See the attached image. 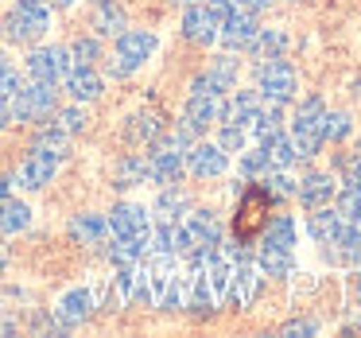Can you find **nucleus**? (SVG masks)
Wrapping results in <instances>:
<instances>
[{"mask_svg":"<svg viewBox=\"0 0 361 338\" xmlns=\"http://www.w3.org/2000/svg\"><path fill=\"white\" fill-rule=\"evenodd\" d=\"M55 109H59V90L51 82H24L8 102L12 121H20V125H43V121L55 117Z\"/></svg>","mask_w":361,"mask_h":338,"instance_id":"obj_1","label":"nucleus"},{"mask_svg":"<svg viewBox=\"0 0 361 338\" xmlns=\"http://www.w3.org/2000/svg\"><path fill=\"white\" fill-rule=\"evenodd\" d=\"M51 32V8L47 0H16L12 12L4 16V35L12 43H35Z\"/></svg>","mask_w":361,"mask_h":338,"instance_id":"obj_2","label":"nucleus"},{"mask_svg":"<svg viewBox=\"0 0 361 338\" xmlns=\"http://www.w3.org/2000/svg\"><path fill=\"white\" fill-rule=\"evenodd\" d=\"M322 121H326V105H322V97H307V102H299V109L291 113V140H295V148H299L303 159L319 156V148L326 144V136H322Z\"/></svg>","mask_w":361,"mask_h":338,"instance_id":"obj_3","label":"nucleus"},{"mask_svg":"<svg viewBox=\"0 0 361 338\" xmlns=\"http://www.w3.org/2000/svg\"><path fill=\"white\" fill-rule=\"evenodd\" d=\"M257 94L264 97V102H272V105L295 102V94H299L295 66H291L283 55L280 59H264V63L257 66Z\"/></svg>","mask_w":361,"mask_h":338,"instance_id":"obj_4","label":"nucleus"},{"mask_svg":"<svg viewBox=\"0 0 361 338\" xmlns=\"http://www.w3.org/2000/svg\"><path fill=\"white\" fill-rule=\"evenodd\" d=\"M66 159V152H55V148H43V144H32V152H27V159L16 167V179L24 191H43L51 179H55L59 164Z\"/></svg>","mask_w":361,"mask_h":338,"instance_id":"obj_5","label":"nucleus"},{"mask_svg":"<svg viewBox=\"0 0 361 338\" xmlns=\"http://www.w3.org/2000/svg\"><path fill=\"white\" fill-rule=\"evenodd\" d=\"M257 291H260V268H257V260L237 257V265L229 268V284H226L229 307H237V311H249L252 299H257Z\"/></svg>","mask_w":361,"mask_h":338,"instance_id":"obj_6","label":"nucleus"},{"mask_svg":"<svg viewBox=\"0 0 361 338\" xmlns=\"http://www.w3.org/2000/svg\"><path fill=\"white\" fill-rule=\"evenodd\" d=\"M71 51L66 47H35L32 55H27V78L32 82H51V86H59V82L71 74Z\"/></svg>","mask_w":361,"mask_h":338,"instance_id":"obj_7","label":"nucleus"},{"mask_svg":"<svg viewBox=\"0 0 361 338\" xmlns=\"http://www.w3.org/2000/svg\"><path fill=\"white\" fill-rule=\"evenodd\" d=\"M183 167H187L195 179H214V175H221L229 167V152H221L218 144H210V140H195L183 152Z\"/></svg>","mask_w":361,"mask_h":338,"instance_id":"obj_8","label":"nucleus"},{"mask_svg":"<svg viewBox=\"0 0 361 338\" xmlns=\"http://www.w3.org/2000/svg\"><path fill=\"white\" fill-rule=\"evenodd\" d=\"M260 32L257 12L249 8H233L226 20L218 24V43H226V51H245L252 43V35Z\"/></svg>","mask_w":361,"mask_h":338,"instance_id":"obj_9","label":"nucleus"},{"mask_svg":"<svg viewBox=\"0 0 361 338\" xmlns=\"http://www.w3.org/2000/svg\"><path fill=\"white\" fill-rule=\"evenodd\" d=\"M105 222H109L113 237H148L152 234V214L140 203H117Z\"/></svg>","mask_w":361,"mask_h":338,"instance_id":"obj_10","label":"nucleus"},{"mask_svg":"<svg viewBox=\"0 0 361 338\" xmlns=\"http://www.w3.org/2000/svg\"><path fill=\"white\" fill-rule=\"evenodd\" d=\"M159 40L152 32H140V28H133V32H121L117 35V63H125L128 71H136V66H144L152 55H156Z\"/></svg>","mask_w":361,"mask_h":338,"instance_id":"obj_11","label":"nucleus"},{"mask_svg":"<svg viewBox=\"0 0 361 338\" xmlns=\"http://www.w3.org/2000/svg\"><path fill=\"white\" fill-rule=\"evenodd\" d=\"M183 226H187V234H190V249H218L221 245V222L214 210H195V206H190V210L183 214Z\"/></svg>","mask_w":361,"mask_h":338,"instance_id":"obj_12","label":"nucleus"},{"mask_svg":"<svg viewBox=\"0 0 361 338\" xmlns=\"http://www.w3.org/2000/svg\"><path fill=\"white\" fill-rule=\"evenodd\" d=\"M94 311H97V299H94V291H90V288H71V291H63V299L55 303V319L63 322L66 330L82 327Z\"/></svg>","mask_w":361,"mask_h":338,"instance_id":"obj_13","label":"nucleus"},{"mask_svg":"<svg viewBox=\"0 0 361 338\" xmlns=\"http://www.w3.org/2000/svg\"><path fill=\"white\" fill-rule=\"evenodd\" d=\"M183 35H187L190 43H198V47L218 43V16L206 8V0H198V4H190V8L183 12Z\"/></svg>","mask_w":361,"mask_h":338,"instance_id":"obj_14","label":"nucleus"},{"mask_svg":"<svg viewBox=\"0 0 361 338\" xmlns=\"http://www.w3.org/2000/svg\"><path fill=\"white\" fill-rule=\"evenodd\" d=\"M334 195H338V179H334V175H326V171L303 175V179H299V187H295V198L307 206V210L330 206V203H334Z\"/></svg>","mask_w":361,"mask_h":338,"instance_id":"obj_15","label":"nucleus"},{"mask_svg":"<svg viewBox=\"0 0 361 338\" xmlns=\"http://www.w3.org/2000/svg\"><path fill=\"white\" fill-rule=\"evenodd\" d=\"M66 94H71V102L86 105V102H97V97L105 94V78L94 71V66H71V74L63 78Z\"/></svg>","mask_w":361,"mask_h":338,"instance_id":"obj_16","label":"nucleus"},{"mask_svg":"<svg viewBox=\"0 0 361 338\" xmlns=\"http://www.w3.org/2000/svg\"><path fill=\"white\" fill-rule=\"evenodd\" d=\"M221 121V97H187V109H183V128H190V133H206L210 125H218Z\"/></svg>","mask_w":361,"mask_h":338,"instance_id":"obj_17","label":"nucleus"},{"mask_svg":"<svg viewBox=\"0 0 361 338\" xmlns=\"http://www.w3.org/2000/svg\"><path fill=\"white\" fill-rule=\"evenodd\" d=\"M342 226H345V218L334 206H319V210H311V218H307V234L319 245H334L338 234H342Z\"/></svg>","mask_w":361,"mask_h":338,"instance_id":"obj_18","label":"nucleus"},{"mask_svg":"<svg viewBox=\"0 0 361 338\" xmlns=\"http://www.w3.org/2000/svg\"><path fill=\"white\" fill-rule=\"evenodd\" d=\"M66 229H71V237L78 245H102L105 237H109V222H105L102 214H74Z\"/></svg>","mask_w":361,"mask_h":338,"instance_id":"obj_19","label":"nucleus"},{"mask_svg":"<svg viewBox=\"0 0 361 338\" xmlns=\"http://www.w3.org/2000/svg\"><path fill=\"white\" fill-rule=\"evenodd\" d=\"M245 51H249L252 59H260V63H264V59H280L283 51H288V32H280V28H260Z\"/></svg>","mask_w":361,"mask_h":338,"instance_id":"obj_20","label":"nucleus"},{"mask_svg":"<svg viewBox=\"0 0 361 338\" xmlns=\"http://www.w3.org/2000/svg\"><path fill=\"white\" fill-rule=\"evenodd\" d=\"M295 237H299L295 218H291V214H280V218H272L264 226L260 245H264V249H295Z\"/></svg>","mask_w":361,"mask_h":338,"instance_id":"obj_21","label":"nucleus"},{"mask_svg":"<svg viewBox=\"0 0 361 338\" xmlns=\"http://www.w3.org/2000/svg\"><path fill=\"white\" fill-rule=\"evenodd\" d=\"M190 210V195L183 187H164L156 198V222H183V214Z\"/></svg>","mask_w":361,"mask_h":338,"instance_id":"obj_22","label":"nucleus"},{"mask_svg":"<svg viewBox=\"0 0 361 338\" xmlns=\"http://www.w3.org/2000/svg\"><path fill=\"white\" fill-rule=\"evenodd\" d=\"M257 268L264 276H272V280H283V276H291V268H295V253L291 249H264V245H260Z\"/></svg>","mask_w":361,"mask_h":338,"instance_id":"obj_23","label":"nucleus"},{"mask_svg":"<svg viewBox=\"0 0 361 338\" xmlns=\"http://www.w3.org/2000/svg\"><path fill=\"white\" fill-rule=\"evenodd\" d=\"M144 253H148V237H113V245L105 249V257L117 265H140Z\"/></svg>","mask_w":361,"mask_h":338,"instance_id":"obj_24","label":"nucleus"},{"mask_svg":"<svg viewBox=\"0 0 361 338\" xmlns=\"http://www.w3.org/2000/svg\"><path fill=\"white\" fill-rule=\"evenodd\" d=\"M159 133H164V121H159L152 109L133 113V117H128V125H125V136H128L133 144H152Z\"/></svg>","mask_w":361,"mask_h":338,"instance_id":"obj_25","label":"nucleus"},{"mask_svg":"<svg viewBox=\"0 0 361 338\" xmlns=\"http://www.w3.org/2000/svg\"><path fill=\"white\" fill-rule=\"evenodd\" d=\"M27 226H32V206L8 195L0 198V234H20Z\"/></svg>","mask_w":361,"mask_h":338,"instance_id":"obj_26","label":"nucleus"},{"mask_svg":"<svg viewBox=\"0 0 361 338\" xmlns=\"http://www.w3.org/2000/svg\"><path fill=\"white\" fill-rule=\"evenodd\" d=\"M264 152H268V167H291L295 159H303L291 133H276L272 140H264Z\"/></svg>","mask_w":361,"mask_h":338,"instance_id":"obj_27","label":"nucleus"},{"mask_svg":"<svg viewBox=\"0 0 361 338\" xmlns=\"http://www.w3.org/2000/svg\"><path fill=\"white\" fill-rule=\"evenodd\" d=\"M144 179H148V156H125L117 164V171H113V183H117L121 191H125V187H140Z\"/></svg>","mask_w":361,"mask_h":338,"instance_id":"obj_28","label":"nucleus"},{"mask_svg":"<svg viewBox=\"0 0 361 338\" xmlns=\"http://www.w3.org/2000/svg\"><path fill=\"white\" fill-rule=\"evenodd\" d=\"M330 206H334L345 222H361V187H345V183H338V195H334Z\"/></svg>","mask_w":361,"mask_h":338,"instance_id":"obj_29","label":"nucleus"},{"mask_svg":"<svg viewBox=\"0 0 361 338\" xmlns=\"http://www.w3.org/2000/svg\"><path fill=\"white\" fill-rule=\"evenodd\" d=\"M97 32L102 35H121L125 32V8L121 4H97Z\"/></svg>","mask_w":361,"mask_h":338,"instance_id":"obj_30","label":"nucleus"},{"mask_svg":"<svg viewBox=\"0 0 361 338\" xmlns=\"http://www.w3.org/2000/svg\"><path fill=\"white\" fill-rule=\"evenodd\" d=\"M264 171H272V167H268L264 144H260V148H245V156H241V175L245 179H260Z\"/></svg>","mask_w":361,"mask_h":338,"instance_id":"obj_31","label":"nucleus"},{"mask_svg":"<svg viewBox=\"0 0 361 338\" xmlns=\"http://www.w3.org/2000/svg\"><path fill=\"white\" fill-rule=\"evenodd\" d=\"M86 109H82V105L78 102H74V105H66V109H55V125L59 128H63V133H82V128H86Z\"/></svg>","mask_w":361,"mask_h":338,"instance_id":"obj_32","label":"nucleus"},{"mask_svg":"<svg viewBox=\"0 0 361 338\" xmlns=\"http://www.w3.org/2000/svg\"><path fill=\"white\" fill-rule=\"evenodd\" d=\"M97 59H102V43H97V40H90V35H86V40H74L71 43V63L74 66H94Z\"/></svg>","mask_w":361,"mask_h":338,"instance_id":"obj_33","label":"nucleus"},{"mask_svg":"<svg viewBox=\"0 0 361 338\" xmlns=\"http://www.w3.org/2000/svg\"><path fill=\"white\" fill-rule=\"evenodd\" d=\"M245 144H249V133H245L237 121H226V125H221V136H218V148L221 152H245Z\"/></svg>","mask_w":361,"mask_h":338,"instance_id":"obj_34","label":"nucleus"},{"mask_svg":"<svg viewBox=\"0 0 361 338\" xmlns=\"http://www.w3.org/2000/svg\"><path fill=\"white\" fill-rule=\"evenodd\" d=\"M350 133H353L350 113H326V121H322V136L326 140H345Z\"/></svg>","mask_w":361,"mask_h":338,"instance_id":"obj_35","label":"nucleus"},{"mask_svg":"<svg viewBox=\"0 0 361 338\" xmlns=\"http://www.w3.org/2000/svg\"><path fill=\"white\" fill-rule=\"evenodd\" d=\"M190 94H195V97H226L229 86H226V82H218L210 71H206V74H198V78L190 82Z\"/></svg>","mask_w":361,"mask_h":338,"instance_id":"obj_36","label":"nucleus"},{"mask_svg":"<svg viewBox=\"0 0 361 338\" xmlns=\"http://www.w3.org/2000/svg\"><path fill=\"white\" fill-rule=\"evenodd\" d=\"M338 183H345V187H361V152H350V156L338 159Z\"/></svg>","mask_w":361,"mask_h":338,"instance_id":"obj_37","label":"nucleus"},{"mask_svg":"<svg viewBox=\"0 0 361 338\" xmlns=\"http://www.w3.org/2000/svg\"><path fill=\"white\" fill-rule=\"evenodd\" d=\"M237 71H241V63H237L233 55H218V59H214V66H210V74H214L218 82H226L229 90L237 86Z\"/></svg>","mask_w":361,"mask_h":338,"instance_id":"obj_38","label":"nucleus"},{"mask_svg":"<svg viewBox=\"0 0 361 338\" xmlns=\"http://www.w3.org/2000/svg\"><path fill=\"white\" fill-rule=\"evenodd\" d=\"M24 86V78H20V71H12V66H4L0 71V102H12V94Z\"/></svg>","mask_w":361,"mask_h":338,"instance_id":"obj_39","label":"nucleus"},{"mask_svg":"<svg viewBox=\"0 0 361 338\" xmlns=\"http://www.w3.org/2000/svg\"><path fill=\"white\" fill-rule=\"evenodd\" d=\"M280 334H288V338H295V334H319V322H311V319H291V322H283Z\"/></svg>","mask_w":361,"mask_h":338,"instance_id":"obj_40","label":"nucleus"},{"mask_svg":"<svg viewBox=\"0 0 361 338\" xmlns=\"http://www.w3.org/2000/svg\"><path fill=\"white\" fill-rule=\"evenodd\" d=\"M237 8H249V12H260V8H268V0H233Z\"/></svg>","mask_w":361,"mask_h":338,"instance_id":"obj_41","label":"nucleus"},{"mask_svg":"<svg viewBox=\"0 0 361 338\" xmlns=\"http://www.w3.org/2000/svg\"><path fill=\"white\" fill-rule=\"evenodd\" d=\"M12 113H8V102H0V128H8Z\"/></svg>","mask_w":361,"mask_h":338,"instance_id":"obj_42","label":"nucleus"},{"mask_svg":"<svg viewBox=\"0 0 361 338\" xmlns=\"http://www.w3.org/2000/svg\"><path fill=\"white\" fill-rule=\"evenodd\" d=\"M55 8H71V4H78V0H51Z\"/></svg>","mask_w":361,"mask_h":338,"instance_id":"obj_43","label":"nucleus"},{"mask_svg":"<svg viewBox=\"0 0 361 338\" xmlns=\"http://www.w3.org/2000/svg\"><path fill=\"white\" fill-rule=\"evenodd\" d=\"M8 187H12V179H0V198L8 195Z\"/></svg>","mask_w":361,"mask_h":338,"instance_id":"obj_44","label":"nucleus"},{"mask_svg":"<svg viewBox=\"0 0 361 338\" xmlns=\"http://www.w3.org/2000/svg\"><path fill=\"white\" fill-rule=\"evenodd\" d=\"M4 66H8V55H4V51H0V71H4Z\"/></svg>","mask_w":361,"mask_h":338,"instance_id":"obj_45","label":"nucleus"},{"mask_svg":"<svg viewBox=\"0 0 361 338\" xmlns=\"http://www.w3.org/2000/svg\"><path fill=\"white\" fill-rule=\"evenodd\" d=\"M94 4H109V0H94Z\"/></svg>","mask_w":361,"mask_h":338,"instance_id":"obj_46","label":"nucleus"},{"mask_svg":"<svg viewBox=\"0 0 361 338\" xmlns=\"http://www.w3.org/2000/svg\"><path fill=\"white\" fill-rule=\"evenodd\" d=\"M187 4H198V0H187Z\"/></svg>","mask_w":361,"mask_h":338,"instance_id":"obj_47","label":"nucleus"},{"mask_svg":"<svg viewBox=\"0 0 361 338\" xmlns=\"http://www.w3.org/2000/svg\"><path fill=\"white\" fill-rule=\"evenodd\" d=\"M357 152H361V140H357Z\"/></svg>","mask_w":361,"mask_h":338,"instance_id":"obj_48","label":"nucleus"}]
</instances>
